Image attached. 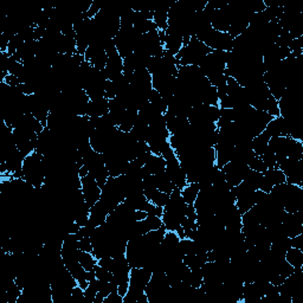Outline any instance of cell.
<instances>
[{
    "instance_id": "5b68a950",
    "label": "cell",
    "mask_w": 303,
    "mask_h": 303,
    "mask_svg": "<svg viewBox=\"0 0 303 303\" xmlns=\"http://www.w3.org/2000/svg\"><path fill=\"white\" fill-rule=\"evenodd\" d=\"M203 43H205L212 51H225L230 53L233 46V38L227 32H220L211 27Z\"/></svg>"
},
{
    "instance_id": "836d02e7",
    "label": "cell",
    "mask_w": 303,
    "mask_h": 303,
    "mask_svg": "<svg viewBox=\"0 0 303 303\" xmlns=\"http://www.w3.org/2000/svg\"><path fill=\"white\" fill-rule=\"evenodd\" d=\"M274 186L270 184L269 181L267 180L264 177H262V180L260 182V187H258V189H261L262 192H264V193H270V191L273 189Z\"/></svg>"
},
{
    "instance_id": "8992f818",
    "label": "cell",
    "mask_w": 303,
    "mask_h": 303,
    "mask_svg": "<svg viewBox=\"0 0 303 303\" xmlns=\"http://www.w3.org/2000/svg\"><path fill=\"white\" fill-rule=\"evenodd\" d=\"M281 226L283 235L288 238H294L303 233V213L301 210L297 212H285Z\"/></svg>"
},
{
    "instance_id": "e575fe53",
    "label": "cell",
    "mask_w": 303,
    "mask_h": 303,
    "mask_svg": "<svg viewBox=\"0 0 303 303\" xmlns=\"http://www.w3.org/2000/svg\"><path fill=\"white\" fill-rule=\"evenodd\" d=\"M148 217V213L144 212V211H135V220L136 222H139V220H143L144 218H147Z\"/></svg>"
},
{
    "instance_id": "83f0119b",
    "label": "cell",
    "mask_w": 303,
    "mask_h": 303,
    "mask_svg": "<svg viewBox=\"0 0 303 303\" xmlns=\"http://www.w3.org/2000/svg\"><path fill=\"white\" fill-rule=\"evenodd\" d=\"M94 270H95V275H96V278H97V280L107 281V282L112 281V277H113L112 271H109V270L105 269V268L99 267L98 264H96Z\"/></svg>"
},
{
    "instance_id": "ac0fdd59",
    "label": "cell",
    "mask_w": 303,
    "mask_h": 303,
    "mask_svg": "<svg viewBox=\"0 0 303 303\" xmlns=\"http://www.w3.org/2000/svg\"><path fill=\"white\" fill-rule=\"evenodd\" d=\"M284 258L294 269H303V250L291 246L285 252Z\"/></svg>"
},
{
    "instance_id": "e0dca14e",
    "label": "cell",
    "mask_w": 303,
    "mask_h": 303,
    "mask_svg": "<svg viewBox=\"0 0 303 303\" xmlns=\"http://www.w3.org/2000/svg\"><path fill=\"white\" fill-rule=\"evenodd\" d=\"M270 137L271 136L267 132H265V130H263L260 135L254 137L252 141H251V146H252V150L255 152L256 156L261 157L262 154H263L264 152L268 149Z\"/></svg>"
},
{
    "instance_id": "ffe728a7",
    "label": "cell",
    "mask_w": 303,
    "mask_h": 303,
    "mask_svg": "<svg viewBox=\"0 0 303 303\" xmlns=\"http://www.w3.org/2000/svg\"><path fill=\"white\" fill-rule=\"evenodd\" d=\"M156 180H157V186L158 189L161 192H164V193L171 194L172 192L174 191L175 185L173 184V181L171 180L170 175L167 174L166 170L164 172H161V173L156 175Z\"/></svg>"
},
{
    "instance_id": "9c48e42d",
    "label": "cell",
    "mask_w": 303,
    "mask_h": 303,
    "mask_svg": "<svg viewBox=\"0 0 303 303\" xmlns=\"http://www.w3.org/2000/svg\"><path fill=\"white\" fill-rule=\"evenodd\" d=\"M265 132L273 136H289V123L282 116L273 118L265 127Z\"/></svg>"
},
{
    "instance_id": "f1b7e54d",
    "label": "cell",
    "mask_w": 303,
    "mask_h": 303,
    "mask_svg": "<svg viewBox=\"0 0 303 303\" xmlns=\"http://www.w3.org/2000/svg\"><path fill=\"white\" fill-rule=\"evenodd\" d=\"M144 212H147L149 216H158V217H163L164 213V208H160V206L154 205L153 203H148L146 208L143 210Z\"/></svg>"
},
{
    "instance_id": "f546056e",
    "label": "cell",
    "mask_w": 303,
    "mask_h": 303,
    "mask_svg": "<svg viewBox=\"0 0 303 303\" xmlns=\"http://www.w3.org/2000/svg\"><path fill=\"white\" fill-rule=\"evenodd\" d=\"M168 198H170V194L164 193V192L159 191V193L154 197V199L150 203H153V204L157 206H160V208H165L168 201Z\"/></svg>"
},
{
    "instance_id": "8fae6325",
    "label": "cell",
    "mask_w": 303,
    "mask_h": 303,
    "mask_svg": "<svg viewBox=\"0 0 303 303\" xmlns=\"http://www.w3.org/2000/svg\"><path fill=\"white\" fill-rule=\"evenodd\" d=\"M109 113V99L99 98V99H90L87 108V116L89 118H101Z\"/></svg>"
},
{
    "instance_id": "277c9868",
    "label": "cell",
    "mask_w": 303,
    "mask_h": 303,
    "mask_svg": "<svg viewBox=\"0 0 303 303\" xmlns=\"http://www.w3.org/2000/svg\"><path fill=\"white\" fill-rule=\"evenodd\" d=\"M153 271L147 268H132L129 276V289L123 303H136L141 296L144 294L148 282H149Z\"/></svg>"
},
{
    "instance_id": "44dd1931",
    "label": "cell",
    "mask_w": 303,
    "mask_h": 303,
    "mask_svg": "<svg viewBox=\"0 0 303 303\" xmlns=\"http://www.w3.org/2000/svg\"><path fill=\"white\" fill-rule=\"evenodd\" d=\"M148 102H149L150 106L159 113L165 114L167 112L166 102H165V99L163 96H161L160 92L157 91L156 89H153V90L150 91L149 97H148Z\"/></svg>"
},
{
    "instance_id": "3957f363",
    "label": "cell",
    "mask_w": 303,
    "mask_h": 303,
    "mask_svg": "<svg viewBox=\"0 0 303 303\" xmlns=\"http://www.w3.org/2000/svg\"><path fill=\"white\" fill-rule=\"evenodd\" d=\"M210 53H212V50L205 43H203L198 38L192 37L189 43L181 47L175 58H177L178 65H198L199 67Z\"/></svg>"
},
{
    "instance_id": "1f68e13d",
    "label": "cell",
    "mask_w": 303,
    "mask_h": 303,
    "mask_svg": "<svg viewBox=\"0 0 303 303\" xmlns=\"http://www.w3.org/2000/svg\"><path fill=\"white\" fill-rule=\"evenodd\" d=\"M102 4L101 3H98V2H92L91 3V5H90V8H89V10L87 11V16H88V18H90V19H92V18H95L96 16L98 15L99 13V11H101L102 10Z\"/></svg>"
},
{
    "instance_id": "7a4b0ae2",
    "label": "cell",
    "mask_w": 303,
    "mask_h": 303,
    "mask_svg": "<svg viewBox=\"0 0 303 303\" xmlns=\"http://www.w3.org/2000/svg\"><path fill=\"white\" fill-rule=\"evenodd\" d=\"M171 289L164 271H153L144 294L149 303H171Z\"/></svg>"
},
{
    "instance_id": "d6a6232c",
    "label": "cell",
    "mask_w": 303,
    "mask_h": 303,
    "mask_svg": "<svg viewBox=\"0 0 303 303\" xmlns=\"http://www.w3.org/2000/svg\"><path fill=\"white\" fill-rule=\"evenodd\" d=\"M97 264L105 269L112 271L114 267V258L113 257H103L97 260Z\"/></svg>"
},
{
    "instance_id": "30bf717a",
    "label": "cell",
    "mask_w": 303,
    "mask_h": 303,
    "mask_svg": "<svg viewBox=\"0 0 303 303\" xmlns=\"http://www.w3.org/2000/svg\"><path fill=\"white\" fill-rule=\"evenodd\" d=\"M166 37H165V43L164 47L165 51L168 54L177 56V54L180 51V49L184 45V40H182V36L172 30H166Z\"/></svg>"
},
{
    "instance_id": "6da1fadb",
    "label": "cell",
    "mask_w": 303,
    "mask_h": 303,
    "mask_svg": "<svg viewBox=\"0 0 303 303\" xmlns=\"http://www.w3.org/2000/svg\"><path fill=\"white\" fill-rule=\"evenodd\" d=\"M46 170L42 154L33 152L25 158L23 165V179L34 188H42L45 184Z\"/></svg>"
},
{
    "instance_id": "9a60e30c",
    "label": "cell",
    "mask_w": 303,
    "mask_h": 303,
    "mask_svg": "<svg viewBox=\"0 0 303 303\" xmlns=\"http://www.w3.org/2000/svg\"><path fill=\"white\" fill-rule=\"evenodd\" d=\"M206 262H209L208 252L185 255V256L182 257V263H184L186 267H188L189 269H201V267Z\"/></svg>"
},
{
    "instance_id": "4316f807",
    "label": "cell",
    "mask_w": 303,
    "mask_h": 303,
    "mask_svg": "<svg viewBox=\"0 0 303 303\" xmlns=\"http://www.w3.org/2000/svg\"><path fill=\"white\" fill-rule=\"evenodd\" d=\"M247 167L250 168V170L260 172V173H263V172L267 170V165L264 164V161L262 160L261 157L255 156L252 159L249 161V164H247Z\"/></svg>"
},
{
    "instance_id": "5bb4252c",
    "label": "cell",
    "mask_w": 303,
    "mask_h": 303,
    "mask_svg": "<svg viewBox=\"0 0 303 303\" xmlns=\"http://www.w3.org/2000/svg\"><path fill=\"white\" fill-rule=\"evenodd\" d=\"M143 167L146 168L148 174L157 175L166 170V160L164 159V157L152 154V157L148 159L147 163L143 165Z\"/></svg>"
},
{
    "instance_id": "2e32d148",
    "label": "cell",
    "mask_w": 303,
    "mask_h": 303,
    "mask_svg": "<svg viewBox=\"0 0 303 303\" xmlns=\"http://www.w3.org/2000/svg\"><path fill=\"white\" fill-rule=\"evenodd\" d=\"M137 115H139V112H137V110L126 109L125 114H123L121 120H120L118 128L121 130V132L129 133L130 130L133 129V127L135 126V123L137 121Z\"/></svg>"
},
{
    "instance_id": "52a82bcc",
    "label": "cell",
    "mask_w": 303,
    "mask_h": 303,
    "mask_svg": "<svg viewBox=\"0 0 303 303\" xmlns=\"http://www.w3.org/2000/svg\"><path fill=\"white\" fill-rule=\"evenodd\" d=\"M220 170L223 172V175L225 178L227 185L230 187H235V186L239 185L243 181L244 177H245L247 171H249V167H247V165L236 163V161H230V163H227Z\"/></svg>"
},
{
    "instance_id": "d6986e66",
    "label": "cell",
    "mask_w": 303,
    "mask_h": 303,
    "mask_svg": "<svg viewBox=\"0 0 303 303\" xmlns=\"http://www.w3.org/2000/svg\"><path fill=\"white\" fill-rule=\"evenodd\" d=\"M263 177L267 179L273 186L284 184L287 181V178L283 172H282L278 167H269L263 172Z\"/></svg>"
},
{
    "instance_id": "ba28073f",
    "label": "cell",
    "mask_w": 303,
    "mask_h": 303,
    "mask_svg": "<svg viewBox=\"0 0 303 303\" xmlns=\"http://www.w3.org/2000/svg\"><path fill=\"white\" fill-rule=\"evenodd\" d=\"M81 191L83 194V198L87 204L94 206L99 199H101L102 188L99 187L97 181L90 174H87L85 177L81 178Z\"/></svg>"
},
{
    "instance_id": "4dcf8cb0",
    "label": "cell",
    "mask_w": 303,
    "mask_h": 303,
    "mask_svg": "<svg viewBox=\"0 0 303 303\" xmlns=\"http://www.w3.org/2000/svg\"><path fill=\"white\" fill-rule=\"evenodd\" d=\"M78 249L81 251H85V252H92V243L90 237L78 239Z\"/></svg>"
},
{
    "instance_id": "4fadbf2b",
    "label": "cell",
    "mask_w": 303,
    "mask_h": 303,
    "mask_svg": "<svg viewBox=\"0 0 303 303\" xmlns=\"http://www.w3.org/2000/svg\"><path fill=\"white\" fill-rule=\"evenodd\" d=\"M171 4H163L154 9L153 22L156 24L158 30L166 31L168 29V10Z\"/></svg>"
},
{
    "instance_id": "7402d4cb",
    "label": "cell",
    "mask_w": 303,
    "mask_h": 303,
    "mask_svg": "<svg viewBox=\"0 0 303 303\" xmlns=\"http://www.w3.org/2000/svg\"><path fill=\"white\" fill-rule=\"evenodd\" d=\"M182 281H184L185 283H187L189 287L192 288H200L203 282H204L201 269H189L188 273L186 274V276Z\"/></svg>"
},
{
    "instance_id": "d4e9b609",
    "label": "cell",
    "mask_w": 303,
    "mask_h": 303,
    "mask_svg": "<svg viewBox=\"0 0 303 303\" xmlns=\"http://www.w3.org/2000/svg\"><path fill=\"white\" fill-rule=\"evenodd\" d=\"M235 121V113L233 109H226V108H220V116L218 122H217V127L222 128Z\"/></svg>"
},
{
    "instance_id": "cb8c5ba5",
    "label": "cell",
    "mask_w": 303,
    "mask_h": 303,
    "mask_svg": "<svg viewBox=\"0 0 303 303\" xmlns=\"http://www.w3.org/2000/svg\"><path fill=\"white\" fill-rule=\"evenodd\" d=\"M78 262L82 267L84 268L85 271L94 270L96 264H97V258L94 256L92 252H85V251H80L78 255Z\"/></svg>"
},
{
    "instance_id": "484cf974",
    "label": "cell",
    "mask_w": 303,
    "mask_h": 303,
    "mask_svg": "<svg viewBox=\"0 0 303 303\" xmlns=\"http://www.w3.org/2000/svg\"><path fill=\"white\" fill-rule=\"evenodd\" d=\"M262 160L264 161V164L267 165V167H278L277 166V161H276V154H275L274 150H271L269 147L268 149L264 152L263 154L261 156Z\"/></svg>"
},
{
    "instance_id": "7c38bea8",
    "label": "cell",
    "mask_w": 303,
    "mask_h": 303,
    "mask_svg": "<svg viewBox=\"0 0 303 303\" xmlns=\"http://www.w3.org/2000/svg\"><path fill=\"white\" fill-rule=\"evenodd\" d=\"M110 215L106 206L101 201H97L94 206L90 208V215H89V222H91L94 225L97 227L102 224L106 223L107 218Z\"/></svg>"
},
{
    "instance_id": "603a6c76",
    "label": "cell",
    "mask_w": 303,
    "mask_h": 303,
    "mask_svg": "<svg viewBox=\"0 0 303 303\" xmlns=\"http://www.w3.org/2000/svg\"><path fill=\"white\" fill-rule=\"evenodd\" d=\"M199 193L198 184H187L181 189V195L187 205H193Z\"/></svg>"
}]
</instances>
